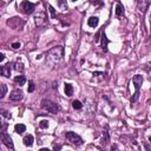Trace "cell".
<instances>
[{"label": "cell", "mask_w": 151, "mask_h": 151, "mask_svg": "<svg viewBox=\"0 0 151 151\" xmlns=\"http://www.w3.org/2000/svg\"><path fill=\"white\" fill-rule=\"evenodd\" d=\"M64 59V47L63 46H55L51 48L47 52L46 61L51 64L52 66H58Z\"/></svg>", "instance_id": "obj_1"}, {"label": "cell", "mask_w": 151, "mask_h": 151, "mask_svg": "<svg viewBox=\"0 0 151 151\" xmlns=\"http://www.w3.org/2000/svg\"><path fill=\"white\" fill-rule=\"evenodd\" d=\"M132 83H133V85H134V93H133V96H132L131 99H130L131 104L136 103V101L138 100V98H139V90H140V86H142V84H143V77H142L140 74H136V76L132 78Z\"/></svg>", "instance_id": "obj_2"}, {"label": "cell", "mask_w": 151, "mask_h": 151, "mask_svg": "<svg viewBox=\"0 0 151 151\" xmlns=\"http://www.w3.org/2000/svg\"><path fill=\"white\" fill-rule=\"evenodd\" d=\"M65 138L67 139V142H68V143H71V144H72V145H74L76 147L81 146V145H83V143H84L83 138H81L79 134H77L76 132H72V131L66 132V133H65Z\"/></svg>", "instance_id": "obj_3"}, {"label": "cell", "mask_w": 151, "mask_h": 151, "mask_svg": "<svg viewBox=\"0 0 151 151\" xmlns=\"http://www.w3.org/2000/svg\"><path fill=\"white\" fill-rule=\"evenodd\" d=\"M41 107L45 111H47V112H50L52 114H55L59 111V106L55 103H53V101H51L48 99H42L41 100Z\"/></svg>", "instance_id": "obj_4"}, {"label": "cell", "mask_w": 151, "mask_h": 151, "mask_svg": "<svg viewBox=\"0 0 151 151\" xmlns=\"http://www.w3.org/2000/svg\"><path fill=\"white\" fill-rule=\"evenodd\" d=\"M34 22H35V26L38 27H42L47 24V15L45 12H38L34 14Z\"/></svg>", "instance_id": "obj_5"}, {"label": "cell", "mask_w": 151, "mask_h": 151, "mask_svg": "<svg viewBox=\"0 0 151 151\" xmlns=\"http://www.w3.org/2000/svg\"><path fill=\"white\" fill-rule=\"evenodd\" d=\"M34 7H35L34 4L29 2L28 0H24V1L21 2V5H20L21 12L25 13V14H32V13L34 12Z\"/></svg>", "instance_id": "obj_6"}, {"label": "cell", "mask_w": 151, "mask_h": 151, "mask_svg": "<svg viewBox=\"0 0 151 151\" xmlns=\"http://www.w3.org/2000/svg\"><path fill=\"white\" fill-rule=\"evenodd\" d=\"M1 142L4 143V145H6L9 150H14V144L12 142V138L9 137V134H7L6 132H1Z\"/></svg>", "instance_id": "obj_7"}, {"label": "cell", "mask_w": 151, "mask_h": 151, "mask_svg": "<svg viewBox=\"0 0 151 151\" xmlns=\"http://www.w3.org/2000/svg\"><path fill=\"white\" fill-rule=\"evenodd\" d=\"M22 97H24V93L20 88H15L9 93V100L12 101H19L22 99Z\"/></svg>", "instance_id": "obj_8"}, {"label": "cell", "mask_w": 151, "mask_h": 151, "mask_svg": "<svg viewBox=\"0 0 151 151\" xmlns=\"http://www.w3.org/2000/svg\"><path fill=\"white\" fill-rule=\"evenodd\" d=\"M12 68H13V63H7L6 65L1 66V74L5 77V78H9L11 77V72H12Z\"/></svg>", "instance_id": "obj_9"}, {"label": "cell", "mask_w": 151, "mask_h": 151, "mask_svg": "<svg viewBox=\"0 0 151 151\" xmlns=\"http://www.w3.org/2000/svg\"><path fill=\"white\" fill-rule=\"evenodd\" d=\"M149 4H150L149 0H137V8H138V11L144 14L146 12L147 7H149Z\"/></svg>", "instance_id": "obj_10"}, {"label": "cell", "mask_w": 151, "mask_h": 151, "mask_svg": "<svg viewBox=\"0 0 151 151\" xmlns=\"http://www.w3.org/2000/svg\"><path fill=\"white\" fill-rule=\"evenodd\" d=\"M109 42H110V40L107 39L105 32L101 31V50L104 52H107V45H109Z\"/></svg>", "instance_id": "obj_11"}, {"label": "cell", "mask_w": 151, "mask_h": 151, "mask_svg": "<svg viewBox=\"0 0 151 151\" xmlns=\"http://www.w3.org/2000/svg\"><path fill=\"white\" fill-rule=\"evenodd\" d=\"M110 143V134H109V131H107V126H105V130L103 131V139H101V144L105 146Z\"/></svg>", "instance_id": "obj_12"}, {"label": "cell", "mask_w": 151, "mask_h": 151, "mask_svg": "<svg viewBox=\"0 0 151 151\" xmlns=\"http://www.w3.org/2000/svg\"><path fill=\"white\" fill-rule=\"evenodd\" d=\"M22 142H24V145H26V146H28V147H31V146L33 145V142H34V138H33V136H32V134H26V136L24 137V139H22Z\"/></svg>", "instance_id": "obj_13"}, {"label": "cell", "mask_w": 151, "mask_h": 151, "mask_svg": "<svg viewBox=\"0 0 151 151\" xmlns=\"http://www.w3.org/2000/svg\"><path fill=\"white\" fill-rule=\"evenodd\" d=\"M98 24H99V19H98V17H91V18H88L87 19V25L90 26V27H97L98 26Z\"/></svg>", "instance_id": "obj_14"}, {"label": "cell", "mask_w": 151, "mask_h": 151, "mask_svg": "<svg viewBox=\"0 0 151 151\" xmlns=\"http://www.w3.org/2000/svg\"><path fill=\"white\" fill-rule=\"evenodd\" d=\"M14 131H15L18 134H22V133L26 131V125H25V124H21V123L15 124V125H14Z\"/></svg>", "instance_id": "obj_15"}, {"label": "cell", "mask_w": 151, "mask_h": 151, "mask_svg": "<svg viewBox=\"0 0 151 151\" xmlns=\"http://www.w3.org/2000/svg\"><path fill=\"white\" fill-rule=\"evenodd\" d=\"M14 83L17 85H19V86H24L25 83H26V77L25 76H17L14 78Z\"/></svg>", "instance_id": "obj_16"}, {"label": "cell", "mask_w": 151, "mask_h": 151, "mask_svg": "<svg viewBox=\"0 0 151 151\" xmlns=\"http://www.w3.org/2000/svg\"><path fill=\"white\" fill-rule=\"evenodd\" d=\"M64 91H65V94H66L67 97H71V96L73 94V86H72L70 83H65Z\"/></svg>", "instance_id": "obj_17"}, {"label": "cell", "mask_w": 151, "mask_h": 151, "mask_svg": "<svg viewBox=\"0 0 151 151\" xmlns=\"http://www.w3.org/2000/svg\"><path fill=\"white\" fill-rule=\"evenodd\" d=\"M13 68L18 72H22L25 67H24V64L21 61H15V63H13Z\"/></svg>", "instance_id": "obj_18"}, {"label": "cell", "mask_w": 151, "mask_h": 151, "mask_svg": "<svg viewBox=\"0 0 151 151\" xmlns=\"http://www.w3.org/2000/svg\"><path fill=\"white\" fill-rule=\"evenodd\" d=\"M123 14H124V7L120 4H117L116 5V15L117 17H120Z\"/></svg>", "instance_id": "obj_19"}, {"label": "cell", "mask_w": 151, "mask_h": 151, "mask_svg": "<svg viewBox=\"0 0 151 151\" xmlns=\"http://www.w3.org/2000/svg\"><path fill=\"white\" fill-rule=\"evenodd\" d=\"M57 2H58V6L60 7V9H63V11H66L67 9L66 0H57Z\"/></svg>", "instance_id": "obj_20"}, {"label": "cell", "mask_w": 151, "mask_h": 151, "mask_svg": "<svg viewBox=\"0 0 151 151\" xmlns=\"http://www.w3.org/2000/svg\"><path fill=\"white\" fill-rule=\"evenodd\" d=\"M72 107H73L74 110H81L83 104H81L79 100H73V101H72Z\"/></svg>", "instance_id": "obj_21"}, {"label": "cell", "mask_w": 151, "mask_h": 151, "mask_svg": "<svg viewBox=\"0 0 151 151\" xmlns=\"http://www.w3.org/2000/svg\"><path fill=\"white\" fill-rule=\"evenodd\" d=\"M0 87H1V92H0V98L2 99L5 96H6V92H7V86H6V84H1L0 85Z\"/></svg>", "instance_id": "obj_22"}, {"label": "cell", "mask_w": 151, "mask_h": 151, "mask_svg": "<svg viewBox=\"0 0 151 151\" xmlns=\"http://www.w3.org/2000/svg\"><path fill=\"white\" fill-rule=\"evenodd\" d=\"M34 88H35V85H34V83H33L32 80H29V81H28V88H27L28 93H32V92L34 91Z\"/></svg>", "instance_id": "obj_23"}, {"label": "cell", "mask_w": 151, "mask_h": 151, "mask_svg": "<svg viewBox=\"0 0 151 151\" xmlns=\"http://www.w3.org/2000/svg\"><path fill=\"white\" fill-rule=\"evenodd\" d=\"M39 126H40L41 129H47V127H48V120H46V119L41 120V122L39 123Z\"/></svg>", "instance_id": "obj_24"}, {"label": "cell", "mask_w": 151, "mask_h": 151, "mask_svg": "<svg viewBox=\"0 0 151 151\" xmlns=\"http://www.w3.org/2000/svg\"><path fill=\"white\" fill-rule=\"evenodd\" d=\"M48 9H50V13H51V18H55L57 17V13H55V9L53 6L48 5Z\"/></svg>", "instance_id": "obj_25"}, {"label": "cell", "mask_w": 151, "mask_h": 151, "mask_svg": "<svg viewBox=\"0 0 151 151\" xmlns=\"http://www.w3.org/2000/svg\"><path fill=\"white\" fill-rule=\"evenodd\" d=\"M0 111H1V116H2L4 118H11V113H9V112H7V111L4 110V109H1Z\"/></svg>", "instance_id": "obj_26"}, {"label": "cell", "mask_w": 151, "mask_h": 151, "mask_svg": "<svg viewBox=\"0 0 151 151\" xmlns=\"http://www.w3.org/2000/svg\"><path fill=\"white\" fill-rule=\"evenodd\" d=\"M11 46H12V48H14V50H18V48H20L21 44H20V42H13Z\"/></svg>", "instance_id": "obj_27"}, {"label": "cell", "mask_w": 151, "mask_h": 151, "mask_svg": "<svg viewBox=\"0 0 151 151\" xmlns=\"http://www.w3.org/2000/svg\"><path fill=\"white\" fill-rule=\"evenodd\" d=\"M145 70L147 71V73H149V74H150V77H151V63L146 65V67H145Z\"/></svg>", "instance_id": "obj_28"}, {"label": "cell", "mask_w": 151, "mask_h": 151, "mask_svg": "<svg viewBox=\"0 0 151 151\" xmlns=\"http://www.w3.org/2000/svg\"><path fill=\"white\" fill-rule=\"evenodd\" d=\"M4 60H5V54L4 53H0V61L2 63Z\"/></svg>", "instance_id": "obj_29"}, {"label": "cell", "mask_w": 151, "mask_h": 151, "mask_svg": "<svg viewBox=\"0 0 151 151\" xmlns=\"http://www.w3.org/2000/svg\"><path fill=\"white\" fill-rule=\"evenodd\" d=\"M60 149H61L60 145H54V146H53V150H60Z\"/></svg>", "instance_id": "obj_30"}, {"label": "cell", "mask_w": 151, "mask_h": 151, "mask_svg": "<svg viewBox=\"0 0 151 151\" xmlns=\"http://www.w3.org/2000/svg\"><path fill=\"white\" fill-rule=\"evenodd\" d=\"M94 1H96V2H97V4H98V5H101V4H103V2H101V1H100V0H94Z\"/></svg>", "instance_id": "obj_31"}, {"label": "cell", "mask_w": 151, "mask_h": 151, "mask_svg": "<svg viewBox=\"0 0 151 151\" xmlns=\"http://www.w3.org/2000/svg\"><path fill=\"white\" fill-rule=\"evenodd\" d=\"M150 34H151V14H150Z\"/></svg>", "instance_id": "obj_32"}, {"label": "cell", "mask_w": 151, "mask_h": 151, "mask_svg": "<svg viewBox=\"0 0 151 151\" xmlns=\"http://www.w3.org/2000/svg\"><path fill=\"white\" fill-rule=\"evenodd\" d=\"M149 142H150V143H151V136H150V137H149Z\"/></svg>", "instance_id": "obj_33"}, {"label": "cell", "mask_w": 151, "mask_h": 151, "mask_svg": "<svg viewBox=\"0 0 151 151\" xmlns=\"http://www.w3.org/2000/svg\"><path fill=\"white\" fill-rule=\"evenodd\" d=\"M72 1H77V0H72Z\"/></svg>", "instance_id": "obj_34"}]
</instances>
